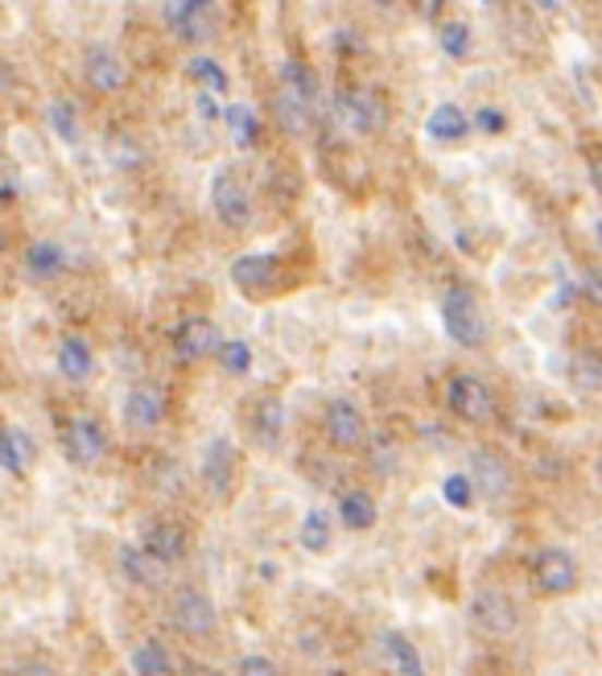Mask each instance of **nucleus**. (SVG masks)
<instances>
[{"instance_id":"nucleus-26","label":"nucleus","mask_w":602,"mask_h":676,"mask_svg":"<svg viewBox=\"0 0 602 676\" xmlns=\"http://www.w3.org/2000/svg\"><path fill=\"white\" fill-rule=\"evenodd\" d=\"M129 664H132V673H136V676H170L173 673L170 648H166L161 639H153V636H145L141 643H136V648H132Z\"/></svg>"},{"instance_id":"nucleus-12","label":"nucleus","mask_w":602,"mask_h":676,"mask_svg":"<svg viewBox=\"0 0 602 676\" xmlns=\"http://www.w3.org/2000/svg\"><path fill=\"white\" fill-rule=\"evenodd\" d=\"M170 347L182 363H203V359L219 355L224 335H219V326H215L207 314H186V318L170 330Z\"/></svg>"},{"instance_id":"nucleus-24","label":"nucleus","mask_w":602,"mask_h":676,"mask_svg":"<svg viewBox=\"0 0 602 676\" xmlns=\"http://www.w3.org/2000/svg\"><path fill=\"white\" fill-rule=\"evenodd\" d=\"M314 112H318L314 104H305L298 92H289V87L277 83V92H273V120H277V129H281L285 136H298V132L310 129Z\"/></svg>"},{"instance_id":"nucleus-45","label":"nucleus","mask_w":602,"mask_h":676,"mask_svg":"<svg viewBox=\"0 0 602 676\" xmlns=\"http://www.w3.org/2000/svg\"><path fill=\"white\" fill-rule=\"evenodd\" d=\"M13 203H17V173L9 169L4 173V207H13Z\"/></svg>"},{"instance_id":"nucleus-9","label":"nucleus","mask_w":602,"mask_h":676,"mask_svg":"<svg viewBox=\"0 0 602 676\" xmlns=\"http://www.w3.org/2000/svg\"><path fill=\"white\" fill-rule=\"evenodd\" d=\"M467 615H471L474 631L479 636H511L516 631V623H520V615H516V602L508 599V590H499V586H479L471 594V602H467Z\"/></svg>"},{"instance_id":"nucleus-36","label":"nucleus","mask_w":602,"mask_h":676,"mask_svg":"<svg viewBox=\"0 0 602 676\" xmlns=\"http://www.w3.org/2000/svg\"><path fill=\"white\" fill-rule=\"evenodd\" d=\"M442 495H446V504H450L454 511H471V507H474L471 474H450V479L442 483Z\"/></svg>"},{"instance_id":"nucleus-15","label":"nucleus","mask_w":602,"mask_h":676,"mask_svg":"<svg viewBox=\"0 0 602 676\" xmlns=\"http://www.w3.org/2000/svg\"><path fill=\"white\" fill-rule=\"evenodd\" d=\"M471 483L474 491L491 499V504H499V499H508L511 487H516V474H511V462L504 458L499 450H491V446H479L471 450Z\"/></svg>"},{"instance_id":"nucleus-29","label":"nucleus","mask_w":602,"mask_h":676,"mask_svg":"<svg viewBox=\"0 0 602 676\" xmlns=\"http://www.w3.org/2000/svg\"><path fill=\"white\" fill-rule=\"evenodd\" d=\"M281 87H289V92H298L305 104H314L318 108L322 104V83L318 75H314V67L310 62H301V58H285L281 62V79H277Z\"/></svg>"},{"instance_id":"nucleus-42","label":"nucleus","mask_w":602,"mask_h":676,"mask_svg":"<svg viewBox=\"0 0 602 676\" xmlns=\"http://www.w3.org/2000/svg\"><path fill=\"white\" fill-rule=\"evenodd\" d=\"M9 676H58L46 660H21V664H13V673Z\"/></svg>"},{"instance_id":"nucleus-16","label":"nucleus","mask_w":602,"mask_h":676,"mask_svg":"<svg viewBox=\"0 0 602 676\" xmlns=\"http://www.w3.org/2000/svg\"><path fill=\"white\" fill-rule=\"evenodd\" d=\"M83 79H87V87L99 95H116L129 87V62L116 55L112 46H104V41H92L87 50H83Z\"/></svg>"},{"instance_id":"nucleus-40","label":"nucleus","mask_w":602,"mask_h":676,"mask_svg":"<svg viewBox=\"0 0 602 676\" xmlns=\"http://www.w3.org/2000/svg\"><path fill=\"white\" fill-rule=\"evenodd\" d=\"M227 104H219V95L210 92H194V116L203 120V124H215V120H224Z\"/></svg>"},{"instance_id":"nucleus-35","label":"nucleus","mask_w":602,"mask_h":676,"mask_svg":"<svg viewBox=\"0 0 602 676\" xmlns=\"http://www.w3.org/2000/svg\"><path fill=\"white\" fill-rule=\"evenodd\" d=\"M219 367H224L227 376H248L252 372V363H256V355H252V347H248L244 338H224V347H219Z\"/></svg>"},{"instance_id":"nucleus-22","label":"nucleus","mask_w":602,"mask_h":676,"mask_svg":"<svg viewBox=\"0 0 602 676\" xmlns=\"http://www.w3.org/2000/svg\"><path fill=\"white\" fill-rule=\"evenodd\" d=\"M335 516H339V524L347 528V532H372L380 520V507H376V499H372V491L351 487L339 495Z\"/></svg>"},{"instance_id":"nucleus-8","label":"nucleus","mask_w":602,"mask_h":676,"mask_svg":"<svg viewBox=\"0 0 602 676\" xmlns=\"http://www.w3.org/2000/svg\"><path fill=\"white\" fill-rule=\"evenodd\" d=\"M528 574H532V586H537L541 594H549V599L574 594L578 582H582V565H578V557L562 545L541 548V553L532 557V565H528Z\"/></svg>"},{"instance_id":"nucleus-30","label":"nucleus","mask_w":602,"mask_h":676,"mask_svg":"<svg viewBox=\"0 0 602 676\" xmlns=\"http://www.w3.org/2000/svg\"><path fill=\"white\" fill-rule=\"evenodd\" d=\"M569 384L582 396L602 393V351H594V347L574 351V359H569Z\"/></svg>"},{"instance_id":"nucleus-4","label":"nucleus","mask_w":602,"mask_h":676,"mask_svg":"<svg viewBox=\"0 0 602 676\" xmlns=\"http://www.w3.org/2000/svg\"><path fill=\"white\" fill-rule=\"evenodd\" d=\"M198 479H203V487L215 504H227L231 495H236V483H240V450H236V442L224 437V433H215L203 454H198Z\"/></svg>"},{"instance_id":"nucleus-43","label":"nucleus","mask_w":602,"mask_h":676,"mask_svg":"<svg viewBox=\"0 0 602 676\" xmlns=\"http://www.w3.org/2000/svg\"><path fill=\"white\" fill-rule=\"evenodd\" d=\"M178 676H224V673H219L215 664H203V660H186V664H182V673H178Z\"/></svg>"},{"instance_id":"nucleus-32","label":"nucleus","mask_w":602,"mask_h":676,"mask_svg":"<svg viewBox=\"0 0 602 676\" xmlns=\"http://www.w3.org/2000/svg\"><path fill=\"white\" fill-rule=\"evenodd\" d=\"M384 652H388L400 676H425V660H421L417 643L405 631H384Z\"/></svg>"},{"instance_id":"nucleus-41","label":"nucleus","mask_w":602,"mask_h":676,"mask_svg":"<svg viewBox=\"0 0 602 676\" xmlns=\"http://www.w3.org/2000/svg\"><path fill=\"white\" fill-rule=\"evenodd\" d=\"M578 289H582V298L602 305V268H586L582 277H578Z\"/></svg>"},{"instance_id":"nucleus-39","label":"nucleus","mask_w":602,"mask_h":676,"mask_svg":"<svg viewBox=\"0 0 602 676\" xmlns=\"http://www.w3.org/2000/svg\"><path fill=\"white\" fill-rule=\"evenodd\" d=\"M236 676H281V668L261 652H248V656L236 660Z\"/></svg>"},{"instance_id":"nucleus-38","label":"nucleus","mask_w":602,"mask_h":676,"mask_svg":"<svg viewBox=\"0 0 602 676\" xmlns=\"http://www.w3.org/2000/svg\"><path fill=\"white\" fill-rule=\"evenodd\" d=\"M474 132H483V136H495V132L508 129V116L499 112L495 104H483V108H474Z\"/></svg>"},{"instance_id":"nucleus-5","label":"nucleus","mask_w":602,"mask_h":676,"mask_svg":"<svg viewBox=\"0 0 602 676\" xmlns=\"http://www.w3.org/2000/svg\"><path fill=\"white\" fill-rule=\"evenodd\" d=\"M170 623L186 639H210L219 631V606L198 586H178L170 599Z\"/></svg>"},{"instance_id":"nucleus-18","label":"nucleus","mask_w":602,"mask_h":676,"mask_svg":"<svg viewBox=\"0 0 602 676\" xmlns=\"http://www.w3.org/2000/svg\"><path fill=\"white\" fill-rule=\"evenodd\" d=\"M116 565L124 574V582H132L136 590H161L170 565H161L145 545H120L116 548Z\"/></svg>"},{"instance_id":"nucleus-1","label":"nucleus","mask_w":602,"mask_h":676,"mask_svg":"<svg viewBox=\"0 0 602 676\" xmlns=\"http://www.w3.org/2000/svg\"><path fill=\"white\" fill-rule=\"evenodd\" d=\"M442 326L467 351H479L487 342V318H483V305H479L471 285H450L442 293Z\"/></svg>"},{"instance_id":"nucleus-10","label":"nucleus","mask_w":602,"mask_h":676,"mask_svg":"<svg viewBox=\"0 0 602 676\" xmlns=\"http://www.w3.org/2000/svg\"><path fill=\"white\" fill-rule=\"evenodd\" d=\"M108 450H112V437L104 430V421L79 413L62 425V454H67L75 467H83V470L99 467V462L108 458Z\"/></svg>"},{"instance_id":"nucleus-20","label":"nucleus","mask_w":602,"mask_h":676,"mask_svg":"<svg viewBox=\"0 0 602 676\" xmlns=\"http://www.w3.org/2000/svg\"><path fill=\"white\" fill-rule=\"evenodd\" d=\"M471 132H474L471 112H462L458 104H437V108H430V116H425V136H430L433 145H442V149L462 145Z\"/></svg>"},{"instance_id":"nucleus-14","label":"nucleus","mask_w":602,"mask_h":676,"mask_svg":"<svg viewBox=\"0 0 602 676\" xmlns=\"http://www.w3.org/2000/svg\"><path fill=\"white\" fill-rule=\"evenodd\" d=\"M161 21H166V29L178 41L198 46L215 29V4H203V0H166L161 4Z\"/></svg>"},{"instance_id":"nucleus-17","label":"nucleus","mask_w":602,"mask_h":676,"mask_svg":"<svg viewBox=\"0 0 602 676\" xmlns=\"http://www.w3.org/2000/svg\"><path fill=\"white\" fill-rule=\"evenodd\" d=\"M248 430L252 442L261 450L277 454L285 446V400L277 393H261L252 400V413H248Z\"/></svg>"},{"instance_id":"nucleus-33","label":"nucleus","mask_w":602,"mask_h":676,"mask_svg":"<svg viewBox=\"0 0 602 676\" xmlns=\"http://www.w3.org/2000/svg\"><path fill=\"white\" fill-rule=\"evenodd\" d=\"M437 46H442V55L454 58V62H467L474 50V34H471V25L462 17H450V21H442L437 25Z\"/></svg>"},{"instance_id":"nucleus-21","label":"nucleus","mask_w":602,"mask_h":676,"mask_svg":"<svg viewBox=\"0 0 602 676\" xmlns=\"http://www.w3.org/2000/svg\"><path fill=\"white\" fill-rule=\"evenodd\" d=\"M145 548H149L161 565H178L190 548L186 528L173 524V520H153V524L145 528Z\"/></svg>"},{"instance_id":"nucleus-11","label":"nucleus","mask_w":602,"mask_h":676,"mask_svg":"<svg viewBox=\"0 0 602 676\" xmlns=\"http://www.w3.org/2000/svg\"><path fill=\"white\" fill-rule=\"evenodd\" d=\"M231 281L248 298H273L285 285V264L273 252H244L231 261Z\"/></svg>"},{"instance_id":"nucleus-37","label":"nucleus","mask_w":602,"mask_h":676,"mask_svg":"<svg viewBox=\"0 0 602 676\" xmlns=\"http://www.w3.org/2000/svg\"><path fill=\"white\" fill-rule=\"evenodd\" d=\"M108 153H112V161L120 169H129V166H136V161H141V145H136V136H129V132H112Z\"/></svg>"},{"instance_id":"nucleus-3","label":"nucleus","mask_w":602,"mask_h":676,"mask_svg":"<svg viewBox=\"0 0 602 676\" xmlns=\"http://www.w3.org/2000/svg\"><path fill=\"white\" fill-rule=\"evenodd\" d=\"M335 112L356 136H380L388 129V99L368 83H347L335 92Z\"/></svg>"},{"instance_id":"nucleus-28","label":"nucleus","mask_w":602,"mask_h":676,"mask_svg":"<svg viewBox=\"0 0 602 676\" xmlns=\"http://www.w3.org/2000/svg\"><path fill=\"white\" fill-rule=\"evenodd\" d=\"M224 124H227L231 141H236L240 149H256V141H261L264 124H261V116H256V108H252V104H227Z\"/></svg>"},{"instance_id":"nucleus-19","label":"nucleus","mask_w":602,"mask_h":676,"mask_svg":"<svg viewBox=\"0 0 602 676\" xmlns=\"http://www.w3.org/2000/svg\"><path fill=\"white\" fill-rule=\"evenodd\" d=\"M21 268H25L29 281L46 285V281H58V277L71 268V256H67V248L58 244V240H46V236H41V240H29V244H25Z\"/></svg>"},{"instance_id":"nucleus-6","label":"nucleus","mask_w":602,"mask_h":676,"mask_svg":"<svg viewBox=\"0 0 602 676\" xmlns=\"http://www.w3.org/2000/svg\"><path fill=\"white\" fill-rule=\"evenodd\" d=\"M446 409H450L462 425H487L495 417V393H491L487 379L471 376V372H458V376L446 379Z\"/></svg>"},{"instance_id":"nucleus-48","label":"nucleus","mask_w":602,"mask_h":676,"mask_svg":"<svg viewBox=\"0 0 602 676\" xmlns=\"http://www.w3.org/2000/svg\"><path fill=\"white\" fill-rule=\"evenodd\" d=\"M326 676H342V673H326Z\"/></svg>"},{"instance_id":"nucleus-25","label":"nucleus","mask_w":602,"mask_h":676,"mask_svg":"<svg viewBox=\"0 0 602 676\" xmlns=\"http://www.w3.org/2000/svg\"><path fill=\"white\" fill-rule=\"evenodd\" d=\"M335 524H339V516H330L326 507H310L298 524V545L305 553H314V557L330 553V545H335Z\"/></svg>"},{"instance_id":"nucleus-23","label":"nucleus","mask_w":602,"mask_h":676,"mask_svg":"<svg viewBox=\"0 0 602 676\" xmlns=\"http://www.w3.org/2000/svg\"><path fill=\"white\" fill-rule=\"evenodd\" d=\"M58 372L71 384H87L95 372V351L83 335H62L58 338Z\"/></svg>"},{"instance_id":"nucleus-7","label":"nucleus","mask_w":602,"mask_h":676,"mask_svg":"<svg viewBox=\"0 0 602 676\" xmlns=\"http://www.w3.org/2000/svg\"><path fill=\"white\" fill-rule=\"evenodd\" d=\"M322 433H326V442L342 454L368 450V442H372L368 417H363V409H359L356 400H347V396L326 400V409H322Z\"/></svg>"},{"instance_id":"nucleus-47","label":"nucleus","mask_w":602,"mask_h":676,"mask_svg":"<svg viewBox=\"0 0 602 676\" xmlns=\"http://www.w3.org/2000/svg\"><path fill=\"white\" fill-rule=\"evenodd\" d=\"M594 244H599V252H602V219L594 224Z\"/></svg>"},{"instance_id":"nucleus-2","label":"nucleus","mask_w":602,"mask_h":676,"mask_svg":"<svg viewBox=\"0 0 602 676\" xmlns=\"http://www.w3.org/2000/svg\"><path fill=\"white\" fill-rule=\"evenodd\" d=\"M210 210H215V219L224 227H231V231H244V227H252V219H256V198H252L244 173L236 166L215 169V178H210Z\"/></svg>"},{"instance_id":"nucleus-44","label":"nucleus","mask_w":602,"mask_h":676,"mask_svg":"<svg viewBox=\"0 0 602 676\" xmlns=\"http://www.w3.org/2000/svg\"><path fill=\"white\" fill-rule=\"evenodd\" d=\"M590 186H594V194H602V149L590 157Z\"/></svg>"},{"instance_id":"nucleus-27","label":"nucleus","mask_w":602,"mask_h":676,"mask_svg":"<svg viewBox=\"0 0 602 676\" xmlns=\"http://www.w3.org/2000/svg\"><path fill=\"white\" fill-rule=\"evenodd\" d=\"M34 458H38V442L21 430V425H9L4 430V474L21 479L25 470L34 467Z\"/></svg>"},{"instance_id":"nucleus-13","label":"nucleus","mask_w":602,"mask_h":676,"mask_svg":"<svg viewBox=\"0 0 602 676\" xmlns=\"http://www.w3.org/2000/svg\"><path fill=\"white\" fill-rule=\"evenodd\" d=\"M120 413H124V425H129V430L149 433L166 421V413H170V396H166L161 384H153V379H136L129 393H124Z\"/></svg>"},{"instance_id":"nucleus-34","label":"nucleus","mask_w":602,"mask_h":676,"mask_svg":"<svg viewBox=\"0 0 602 676\" xmlns=\"http://www.w3.org/2000/svg\"><path fill=\"white\" fill-rule=\"evenodd\" d=\"M46 120H50V129H55L58 141L79 145L83 124H79V112H75V104H71V99H50V104H46Z\"/></svg>"},{"instance_id":"nucleus-46","label":"nucleus","mask_w":602,"mask_h":676,"mask_svg":"<svg viewBox=\"0 0 602 676\" xmlns=\"http://www.w3.org/2000/svg\"><path fill=\"white\" fill-rule=\"evenodd\" d=\"M594 479H599V487H602V454L594 458Z\"/></svg>"},{"instance_id":"nucleus-31","label":"nucleus","mask_w":602,"mask_h":676,"mask_svg":"<svg viewBox=\"0 0 602 676\" xmlns=\"http://www.w3.org/2000/svg\"><path fill=\"white\" fill-rule=\"evenodd\" d=\"M186 79L198 87V92H210V95H224L231 87V75L224 71V62L210 55H194L186 62Z\"/></svg>"}]
</instances>
